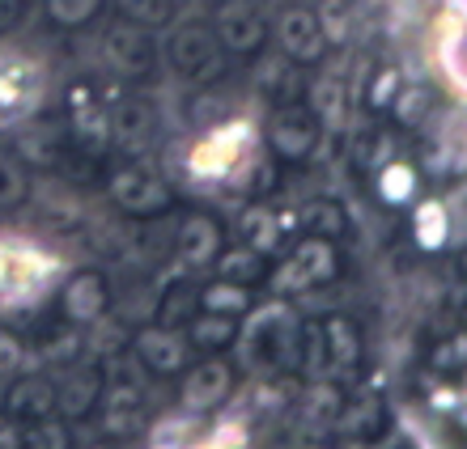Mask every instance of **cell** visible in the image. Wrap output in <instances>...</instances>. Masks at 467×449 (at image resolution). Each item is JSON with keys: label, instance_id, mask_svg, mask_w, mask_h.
<instances>
[{"label": "cell", "instance_id": "obj_16", "mask_svg": "<svg viewBox=\"0 0 467 449\" xmlns=\"http://www.w3.org/2000/svg\"><path fill=\"white\" fill-rule=\"evenodd\" d=\"M68 132L86 153H102L111 145V110L94 97V86H73L68 94Z\"/></svg>", "mask_w": 467, "mask_h": 449}, {"label": "cell", "instance_id": "obj_26", "mask_svg": "<svg viewBox=\"0 0 467 449\" xmlns=\"http://www.w3.org/2000/svg\"><path fill=\"white\" fill-rule=\"evenodd\" d=\"M251 305H255V292L246 289V284H234V280H222V276L209 280V284H200V310L243 318Z\"/></svg>", "mask_w": 467, "mask_h": 449}, {"label": "cell", "instance_id": "obj_17", "mask_svg": "<svg viewBox=\"0 0 467 449\" xmlns=\"http://www.w3.org/2000/svg\"><path fill=\"white\" fill-rule=\"evenodd\" d=\"M234 386V364L217 361V356H209V361H200L192 373L183 377V390H179V399H183L187 412H213L217 403H225V394H230Z\"/></svg>", "mask_w": 467, "mask_h": 449}, {"label": "cell", "instance_id": "obj_35", "mask_svg": "<svg viewBox=\"0 0 467 449\" xmlns=\"http://www.w3.org/2000/svg\"><path fill=\"white\" fill-rule=\"evenodd\" d=\"M294 60L289 56H272V60L259 64V89L272 97H294L297 81H294Z\"/></svg>", "mask_w": 467, "mask_h": 449}, {"label": "cell", "instance_id": "obj_31", "mask_svg": "<svg viewBox=\"0 0 467 449\" xmlns=\"http://www.w3.org/2000/svg\"><path fill=\"white\" fill-rule=\"evenodd\" d=\"M379 195H382V204H408L412 199V191H417V170L408 166V161L391 158L387 166H379Z\"/></svg>", "mask_w": 467, "mask_h": 449}, {"label": "cell", "instance_id": "obj_45", "mask_svg": "<svg viewBox=\"0 0 467 449\" xmlns=\"http://www.w3.org/2000/svg\"><path fill=\"white\" fill-rule=\"evenodd\" d=\"M26 9H30V0H0V35L17 30L26 22Z\"/></svg>", "mask_w": 467, "mask_h": 449}, {"label": "cell", "instance_id": "obj_44", "mask_svg": "<svg viewBox=\"0 0 467 449\" xmlns=\"http://www.w3.org/2000/svg\"><path fill=\"white\" fill-rule=\"evenodd\" d=\"M22 364H26L22 340H13V335H5V331H0V377H13Z\"/></svg>", "mask_w": 467, "mask_h": 449}, {"label": "cell", "instance_id": "obj_39", "mask_svg": "<svg viewBox=\"0 0 467 449\" xmlns=\"http://www.w3.org/2000/svg\"><path fill=\"white\" fill-rule=\"evenodd\" d=\"M99 9H102V0H47L51 22H56V26H68V30L86 26Z\"/></svg>", "mask_w": 467, "mask_h": 449}, {"label": "cell", "instance_id": "obj_24", "mask_svg": "<svg viewBox=\"0 0 467 449\" xmlns=\"http://www.w3.org/2000/svg\"><path fill=\"white\" fill-rule=\"evenodd\" d=\"M412 238L425 255H438L446 242H451V212H446L442 199H425L412 212Z\"/></svg>", "mask_w": 467, "mask_h": 449}, {"label": "cell", "instance_id": "obj_34", "mask_svg": "<svg viewBox=\"0 0 467 449\" xmlns=\"http://www.w3.org/2000/svg\"><path fill=\"white\" fill-rule=\"evenodd\" d=\"M22 445H35V449H64L73 445V433L64 424V415H43V420H30L22 424Z\"/></svg>", "mask_w": 467, "mask_h": 449}, {"label": "cell", "instance_id": "obj_43", "mask_svg": "<svg viewBox=\"0 0 467 449\" xmlns=\"http://www.w3.org/2000/svg\"><path fill=\"white\" fill-rule=\"evenodd\" d=\"M400 86H404V81H400V73H395V68H382V73L374 77V89H369V107H374V110H387Z\"/></svg>", "mask_w": 467, "mask_h": 449}, {"label": "cell", "instance_id": "obj_25", "mask_svg": "<svg viewBox=\"0 0 467 449\" xmlns=\"http://www.w3.org/2000/svg\"><path fill=\"white\" fill-rule=\"evenodd\" d=\"M294 225L302 233H315V238H345L348 230V217H345V208L336 204V199H310V204H302L294 212Z\"/></svg>", "mask_w": 467, "mask_h": 449}, {"label": "cell", "instance_id": "obj_14", "mask_svg": "<svg viewBox=\"0 0 467 449\" xmlns=\"http://www.w3.org/2000/svg\"><path fill=\"white\" fill-rule=\"evenodd\" d=\"M132 356H136V364H140L145 373L171 377V373H179V369L187 364V356H192V343L183 340V331L161 327V322H158V327L136 331Z\"/></svg>", "mask_w": 467, "mask_h": 449}, {"label": "cell", "instance_id": "obj_32", "mask_svg": "<svg viewBox=\"0 0 467 449\" xmlns=\"http://www.w3.org/2000/svg\"><path fill=\"white\" fill-rule=\"evenodd\" d=\"M336 412H340V390H336L332 382L315 377V386L302 394V420H306V424H332Z\"/></svg>", "mask_w": 467, "mask_h": 449}, {"label": "cell", "instance_id": "obj_29", "mask_svg": "<svg viewBox=\"0 0 467 449\" xmlns=\"http://www.w3.org/2000/svg\"><path fill=\"white\" fill-rule=\"evenodd\" d=\"M200 310V284L196 280H174L171 289L161 292V301H158V314H161V327H183L187 318Z\"/></svg>", "mask_w": 467, "mask_h": 449}, {"label": "cell", "instance_id": "obj_33", "mask_svg": "<svg viewBox=\"0 0 467 449\" xmlns=\"http://www.w3.org/2000/svg\"><path fill=\"white\" fill-rule=\"evenodd\" d=\"M123 22L145 26V30H158V26L174 22V0H115Z\"/></svg>", "mask_w": 467, "mask_h": 449}, {"label": "cell", "instance_id": "obj_7", "mask_svg": "<svg viewBox=\"0 0 467 449\" xmlns=\"http://www.w3.org/2000/svg\"><path fill=\"white\" fill-rule=\"evenodd\" d=\"M107 195H111V204L128 217H161L166 208H171V187L166 179H158L153 170L145 166H123V170L111 174L107 182Z\"/></svg>", "mask_w": 467, "mask_h": 449}, {"label": "cell", "instance_id": "obj_8", "mask_svg": "<svg viewBox=\"0 0 467 449\" xmlns=\"http://www.w3.org/2000/svg\"><path fill=\"white\" fill-rule=\"evenodd\" d=\"M158 56L161 51L145 26H132L119 17V22L102 35V60L111 64L115 77H153Z\"/></svg>", "mask_w": 467, "mask_h": 449}, {"label": "cell", "instance_id": "obj_47", "mask_svg": "<svg viewBox=\"0 0 467 449\" xmlns=\"http://www.w3.org/2000/svg\"><path fill=\"white\" fill-rule=\"evenodd\" d=\"M22 445V424L9 412H0V449H17Z\"/></svg>", "mask_w": 467, "mask_h": 449}, {"label": "cell", "instance_id": "obj_6", "mask_svg": "<svg viewBox=\"0 0 467 449\" xmlns=\"http://www.w3.org/2000/svg\"><path fill=\"white\" fill-rule=\"evenodd\" d=\"M319 136H323V123L315 119V110H310L306 102L285 97L281 107L272 110L268 145L281 161H306L310 153L319 148Z\"/></svg>", "mask_w": 467, "mask_h": 449}, {"label": "cell", "instance_id": "obj_21", "mask_svg": "<svg viewBox=\"0 0 467 449\" xmlns=\"http://www.w3.org/2000/svg\"><path fill=\"white\" fill-rule=\"evenodd\" d=\"M179 331H183V340L192 343V348H200V352H222V348H234L238 318L234 314H213V310H196Z\"/></svg>", "mask_w": 467, "mask_h": 449}, {"label": "cell", "instance_id": "obj_5", "mask_svg": "<svg viewBox=\"0 0 467 449\" xmlns=\"http://www.w3.org/2000/svg\"><path fill=\"white\" fill-rule=\"evenodd\" d=\"M43 102V73L35 60L0 51V132L17 128L38 110Z\"/></svg>", "mask_w": 467, "mask_h": 449}, {"label": "cell", "instance_id": "obj_9", "mask_svg": "<svg viewBox=\"0 0 467 449\" xmlns=\"http://www.w3.org/2000/svg\"><path fill=\"white\" fill-rule=\"evenodd\" d=\"M51 271V259L26 242H0V305L30 301Z\"/></svg>", "mask_w": 467, "mask_h": 449}, {"label": "cell", "instance_id": "obj_46", "mask_svg": "<svg viewBox=\"0 0 467 449\" xmlns=\"http://www.w3.org/2000/svg\"><path fill=\"white\" fill-rule=\"evenodd\" d=\"M187 437V420H171V424L166 428H153V433H149V441H153V445H174V441H183Z\"/></svg>", "mask_w": 467, "mask_h": 449}, {"label": "cell", "instance_id": "obj_28", "mask_svg": "<svg viewBox=\"0 0 467 449\" xmlns=\"http://www.w3.org/2000/svg\"><path fill=\"white\" fill-rule=\"evenodd\" d=\"M213 268H217L222 280H234V284H246V289H251V284L264 280V255L243 242V246H230V250H217Z\"/></svg>", "mask_w": 467, "mask_h": 449}, {"label": "cell", "instance_id": "obj_12", "mask_svg": "<svg viewBox=\"0 0 467 449\" xmlns=\"http://www.w3.org/2000/svg\"><path fill=\"white\" fill-rule=\"evenodd\" d=\"M276 43H281V56H289L294 64H319L327 56L323 26L315 17V9H306V5H289L276 17Z\"/></svg>", "mask_w": 467, "mask_h": 449}, {"label": "cell", "instance_id": "obj_1", "mask_svg": "<svg viewBox=\"0 0 467 449\" xmlns=\"http://www.w3.org/2000/svg\"><path fill=\"white\" fill-rule=\"evenodd\" d=\"M297 340H302V318L285 305V297L246 314V322L234 335L243 364L264 377L297 373Z\"/></svg>", "mask_w": 467, "mask_h": 449}, {"label": "cell", "instance_id": "obj_36", "mask_svg": "<svg viewBox=\"0 0 467 449\" xmlns=\"http://www.w3.org/2000/svg\"><path fill=\"white\" fill-rule=\"evenodd\" d=\"M353 153H357V166H361V170H379V166H387V161L395 158V136L391 132H361Z\"/></svg>", "mask_w": 467, "mask_h": 449}, {"label": "cell", "instance_id": "obj_15", "mask_svg": "<svg viewBox=\"0 0 467 449\" xmlns=\"http://www.w3.org/2000/svg\"><path fill=\"white\" fill-rule=\"evenodd\" d=\"M213 35L230 56H251L264 47V13L251 0H225L213 17Z\"/></svg>", "mask_w": 467, "mask_h": 449}, {"label": "cell", "instance_id": "obj_42", "mask_svg": "<svg viewBox=\"0 0 467 449\" xmlns=\"http://www.w3.org/2000/svg\"><path fill=\"white\" fill-rule=\"evenodd\" d=\"M315 17H319L323 38H327V43H345L348 13H345V5H340V0H327V5H323V13H315Z\"/></svg>", "mask_w": 467, "mask_h": 449}, {"label": "cell", "instance_id": "obj_19", "mask_svg": "<svg viewBox=\"0 0 467 449\" xmlns=\"http://www.w3.org/2000/svg\"><path fill=\"white\" fill-rule=\"evenodd\" d=\"M153 132H158V110L149 107L145 97H123L111 110V140H119L123 148L140 153V148L153 145Z\"/></svg>", "mask_w": 467, "mask_h": 449}, {"label": "cell", "instance_id": "obj_3", "mask_svg": "<svg viewBox=\"0 0 467 449\" xmlns=\"http://www.w3.org/2000/svg\"><path fill=\"white\" fill-rule=\"evenodd\" d=\"M222 43H217V35H213V26L204 22H183L174 26L171 38H166V60H171V68L179 77H187V81H196V86H204V81H217V73H222Z\"/></svg>", "mask_w": 467, "mask_h": 449}, {"label": "cell", "instance_id": "obj_22", "mask_svg": "<svg viewBox=\"0 0 467 449\" xmlns=\"http://www.w3.org/2000/svg\"><path fill=\"white\" fill-rule=\"evenodd\" d=\"M340 428V437L348 441H374L387 424V407H382L379 394H366V399H353V403H340V412L332 420Z\"/></svg>", "mask_w": 467, "mask_h": 449}, {"label": "cell", "instance_id": "obj_23", "mask_svg": "<svg viewBox=\"0 0 467 449\" xmlns=\"http://www.w3.org/2000/svg\"><path fill=\"white\" fill-rule=\"evenodd\" d=\"M238 233H243V242L251 246V250L272 255V250H281V242H285V220L276 217L272 208L255 204V208H246L243 217H238Z\"/></svg>", "mask_w": 467, "mask_h": 449}, {"label": "cell", "instance_id": "obj_18", "mask_svg": "<svg viewBox=\"0 0 467 449\" xmlns=\"http://www.w3.org/2000/svg\"><path fill=\"white\" fill-rule=\"evenodd\" d=\"M5 412L17 420V424H30V420H43V415L56 412V382L43 373H13V386L5 390Z\"/></svg>", "mask_w": 467, "mask_h": 449}, {"label": "cell", "instance_id": "obj_11", "mask_svg": "<svg viewBox=\"0 0 467 449\" xmlns=\"http://www.w3.org/2000/svg\"><path fill=\"white\" fill-rule=\"evenodd\" d=\"M102 364L94 361H68L56 377V415L64 420H81V415L94 412V403L102 399Z\"/></svg>", "mask_w": 467, "mask_h": 449}, {"label": "cell", "instance_id": "obj_4", "mask_svg": "<svg viewBox=\"0 0 467 449\" xmlns=\"http://www.w3.org/2000/svg\"><path fill=\"white\" fill-rule=\"evenodd\" d=\"M251 145H255V128H251L246 119L217 123V128H213L200 145H192L187 166H192V174H196V179H225V174H234L246 161Z\"/></svg>", "mask_w": 467, "mask_h": 449}, {"label": "cell", "instance_id": "obj_40", "mask_svg": "<svg viewBox=\"0 0 467 449\" xmlns=\"http://www.w3.org/2000/svg\"><path fill=\"white\" fill-rule=\"evenodd\" d=\"M459 51H463V38H459V26H451L442 35V43H438V64L451 77V86L463 89V60H459Z\"/></svg>", "mask_w": 467, "mask_h": 449}, {"label": "cell", "instance_id": "obj_41", "mask_svg": "<svg viewBox=\"0 0 467 449\" xmlns=\"http://www.w3.org/2000/svg\"><path fill=\"white\" fill-rule=\"evenodd\" d=\"M467 361V348H463V335H451V340L442 343H433V352H430V364H433V373H459Z\"/></svg>", "mask_w": 467, "mask_h": 449}, {"label": "cell", "instance_id": "obj_10", "mask_svg": "<svg viewBox=\"0 0 467 449\" xmlns=\"http://www.w3.org/2000/svg\"><path fill=\"white\" fill-rule=\"evenodd\" d=\"M111 310V284L102 271H77L60 289V318L68 327H94Z\"/></svg>", "mask_w": 467, "mask_h": 449}, {"label": "cell", "instance_id": "obj_27", "mask_svg": "<svg viewBox=\"0 0 467 449\" xmlns=\"http://www.w3.org/2000/svg\"><path fill=\"white\" fill-rule=\"evenodd\" d=\"M345 81L332 73H323L310 81V97H306V107L315 110V119L323 123V128H336V123L345 119Z\"/></svg>", "mask_w": 467, "mask_h": 449}, {"label": "cell", "instance_id": "obj_37", "mask_svg": "<svg viewBox=\"0 0 467 449\" xmlns=\"http://www.w3.org/2000/svg\"><path fill=\"white\" fill-rule=\"evenodd\" d=\"M26 161H35V166H56L60 161V140L56 132H38V128H26L22 132V145H17Z\"/></svg>", "mask_w": 467, "mask_h": 449}, {"label": "cell", "instance_id": "obj_30", "mask_svg": "<svg viewBox=\"0 0 467 449\" xmlns=\"http://www.w3.org/2000/svg\"><path fill=\"white\" fill-rule=\"evenodd\" d=\"M387 110H391V123H395V128H420V123L433 115L430 86H400Z\"/></svg>", "mask_w": 467, "mask_h": 449}, {"label": "cell", "instance_id": "obj_2", "mask_svg": "<svg viewBox=\"0 0 467 449\" xmlns=\"http://www.w3.org/2000/svg\"><path fill=\"white\" fill-rule=\"evenodd\" d=\"M336 271H340V259H336V242L332 238H315L306 233L297 250L285 259L281 268L268 276L272 297H297L306 289H319V284H332Z\"/></svg>", "mask_w": 467, "mask_h": 449}, {"label": "cell", "instance_id": "obj_13", "mask_svg": "<svg viewBox=\"0 0 467 449\" xmlns=\"http://www.w3.org/2000/svg\"><path fill=\"white\" fill-rule=\"evenodd\" d=\"M174 255L183 263L187 271H200V268H213V259L222 250V225L209 217V212H187V217L174 220Z\"/></svg>", "mask_w": 467, "mask_h": 449}, {"label": "cell", "instance_id": "obj_20", "mask_svg": "<svg viewBox=\"0 0 467 449\" xmlns=\"http://www.w3.org/2000/svg\"><path fill=\"white\" fill-rule=\"evenodd\" d=\"M323 327V348H327V373H353L361 364V335L348 318L332 314L319 322Z\"/></svg>", "mask_w": 467, "mask_h": 449}, {"label": "cell", "instance_id": "obj_38", "mask_svg": "<svg viewBox=\"0 0 467 449\" xmlns=\"http://www.w3.org/2000/svg\"><path fill=\"white\" fill-rule=\"evenodd\" d=\"M30 195V174L13 158H0V208H17Z\"/></svg>", "mask_w": 467, "mask_h": 449}]
</instances>
